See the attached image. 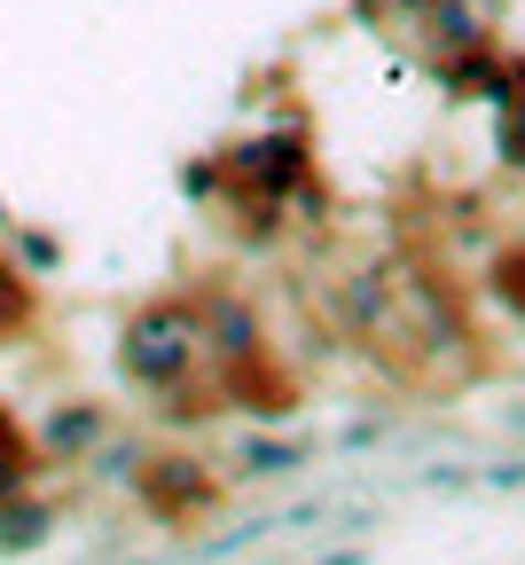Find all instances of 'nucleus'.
Instances as JSON below:
<instances>
[{"instance_id":"obj_1","label":"nucleus","mask_w":525,"mask_h":565,"mask_svg":"<svg viewBox=\"0 0 525 565\" xmlns=\"http://www.w3.org/2000/svg\"><path fill=\"white\" fill-rule=\"evenodd\" d=\"M110 362L133 393H181L204 377V330H196V299L189 291H158V299H141L126 307L118 322V345H110Z\"/></svg>"},{"instance_id":"obj_2","label":"nucleus","mask_w":525,"mask_h":565,"mask_svg":"<svg viewBox=\"0 0 525 565\" xmlns=\"http://www.w3.org/2000/svg\"><path fill=\"white\" fill-rule=\"evenodd\" d=\"M196 330H204V370H251V362H267V315H259V299L244 291V282H228V275H204L196 282Z\"/></svg>"},{"instance_id":"obj_3","label":"nucleus","mask_w":525,"mask_h":565,"mask_svg":"<svg viewBox=\"0 0 525 565\" xmlns=\"http://www.w3.org/2000/svg\"><path fill=\"white\" fill-rule=\"evenodd\" d=\"M133 503L165 534H189L196 519H212L219 503H228V479H219L212 463H196V456H181V448H165V456H149L133 471Z\"/></svg>"},{"instance_id":"obj_4","label":"nucleus","mask_w":525,"mask_h":565,"mask_svg":"<svg viewBox=\"0 0 525 565\" xmlns=\"http://www.w3.org/2000/svg\"><path fill=\"white\" fill-rule=\"evenodd\" d=\"M219 166H228V189H251V196H290L298 181L314 173V134L307 126H259L244 134L236 150H219Z\"/></svg>"},{"instance_id":"obj_5","label":"nucleus","mask_w":525,"mask_h":565,"mask_svg":"<svg viewBox=\"0 0 525 565\" xmlns=\"http://www.w3.org/2000/svg\"><path fill=\"white\" fill-rule=\"evenodd\" d=\"M330 315H338V330H345V338H385V330H393V315H400V275H393L385 259L345 267V275L330 282Z\"/></svg>"},{"instance_id":"obj_6","label":"nucleus","mask_w":525,"mask_h":565,"mask_svg":"<svg viewBox=\"0 0 525 565\" xmlns=\"http://www.w3.org/2000/svg\"><path fill=\"white\" fill-rule=\"evenodd\" d=\"M110 433V408L103 401H55L47 416H40V463H87V448Z\"/></svg>"},{"instance_id":"obj_7","label":"nucleus","mask_w":525,"mask_h":565,"mask_svg":"<svg viewBox=\"0 0 525 565\" xmlns=\"http://www.w3.org/2000/svg\"><path fill=\"white\" fill-rule=\"evenodd\" d=\"M439 63V87L456 95V103H502L510 95V63L494 55V40H479V47H456V55H431Z\"/></svg>"},{"instance_id":"obj_8","label":"nucleus","mask_w":525,"mask_h":565,"mask_svg":"<svg viewBox=\"0 0 525 565\" xmlns=\"http://www.w3.org/2000/svg\"><path fill=\"white\" fill-rule=\"evenodd\" d=\"M416 32H424V55H456V47L494 40L486 0H431V9H416Z\"/></svg>"},{"instance_id":"obj_9","label":"nucleus","mask_w":525,"mask_h":565,"mask_svg":"<svg viewBox=\"0 0 525 565\" xmlns=\"http://www.w3.org/2000/svg\"><path fill=\"white\" fill-rule=\"evenodd\" d=\"M47 534H55V503H47V494H32V487L0 494V550H9V557L40 550Z\"/></svg>"},{"instance_id":"obj_10","label":"nucleus","mask_w":525,"mask_h":565,"mask_svg":"<svg viewBox=\"0 0 525 565\" xmlns=\"http://www.w3.org/2000/svg\"><path fill=\"white\" fill-rule=\"evenodd\" d=\"M228 196V236L236 252H275L282 244V204L275 196H251V189H219Z\"/></svg>"},{"instance_id":"obj_11","label":"nucleus","mask_w":525,"mask_h":565,"mask_svg":"<svg viewBox=\"0 0 525 565\" xmlns=\"http://www.w3.org/2000/svg\"><path fill=\"white\" fill-rule=\"evenodd\" d=\"M307 463H314V440H259L251 433L236 448V471L244 479H290V471H307Z\"/></svg>"},{"instance_id":"obj_12","label":"nucleus","mask_w":525,"mask_h":565,"mask_svg":"<svg viewBox=\"0 0 525 565\" xmlns=\"http://www.w3.org/2000/svg\"><path fill=\"white\" fill-rule=\"evenodd\" d=\"M32 322H40V291H32V275L0 252V345H17Z\"/></svg>"},{"instance_id":"obj_13","label":"nucleus","mask_w":525,"mask_h":565,"mask_svg":"<svg viewBox=\"0 0 525 565\" xmlns=\"http://www.w3.org/2000/svg\"><path fill=\"white\" fill-rule=\"evenodd\" d=\"M494 158L525 173V63H510V95L494 103Z\"/></svg>"},{"instance_id":"obj_14","label":"nucleus","mask_w":525,"mask_h":565,"mask_svg":"<svg viewBox=\"0 0 525 565\" xmlns=\"http://www.w3.org/2000/svg\"><path fill=\"white\" fill-rule=\"evenodd\" d=\"M40 479V440L24 433V424L0 408V494H17V487H32Z\"/></svg>"},{"instance_id":"obj_15","label":"nucleus","mask_w":525,"mask_h":565,"mask_svg":"<svg viewBox=\"0 0 525 565\" xmlns=\"http://www.w3.org/2000/svg\"><path fill=\"white\" fill-rule=\"evenodd\" d=\"M141 463H149V448H141V440H118V424L87 448V471H95V479H110V487H133V471H141Z\"/></svg>"},{"instance_id":"obj_16","label":"nucleus","mask_w":525,"mask_h":565,"mask_svg":"<svg viewBox=\"0 0 525 565\" xmlns=\"http://www.w3.org/2000/svg\"><path fill=\"white\" fill-rule=\"evenodd\" d=\"M486 291L502 299V315H517V322H525V244H502V252H494Z\"/></svg>"},{"instance_id":"obj_17","label":"nucleus","mask_w":525,"mask_h":565,"mask_svg":"<svg viewBox=\"0 0 525 565\" xmlns=\"http://www.w3.org/2000/svg\"><path fill=\"white\" fill-rule=\"evenodd\" d=\"M181 196L189 204H219V189H228V166H219V150H196V158H181Z\"/></svg>"},{"instance_id":"obj_18","label":"nucleus","mask_w":525,"mask_h":565,"mask_svg":"<svg viewBox=\"0 0 525 565\" xmlns=\"http://www.w3.org/2000/svg\"><path fill=\"white\" fill-rule=\"evenodd\" d=\"M9 244H17V267H24V275L63 267V236H47V228H9Z\"/></svg>"},{"instance_id":"obj_19","label":"nucleus","mask_w":525,"mask_h":565,"mask_svg":"<svg viewBox=\"0 0 525 565\" xmlns=\"http://www.w3.org/2000/svg\"><path fill=\"white\" fill-rule=\"evenodd\" d=\"M479 479H486L494 494H525V456H494V463H486Z\"/></svg>"},{"instance_id":"obj_20","label":"nucleus","mask_w":525,"mask_h":565,"mask_svg":"<svg viewBox=\"0 0 525 565\" xmlns=\"http://www.w3.org/2000/svg\"><path fill=\"white\" fill-rule=\"evenodd\" d=\"M471 479H479V471H463V463H431V471H424V487H431V494H463Z\"/></svg>"},{"instance_id":"obj_21","label":"nucleus","mask_w":525,"mask_h":565,"mask_svg":"<svg viewBox=\"0 0 525 565\" xmlns=\"http://www.w3.org/2000/svg\"><path fill=\"white\" fill-rule=\"evenodd\" d=\"M385 433H393V424H385V416H377V424H353V433H345V448H377Z\"/></svg>"},{"instance_id":"obj_22","label":"nucleus","mask_w":525,"mask_h":565,"mask_svg":"<svg viewBox=\"0 0 525 565\" xmlns=\"http://www.w3.org/2000/svg\"><path fill=\"white\" fill-rule=\"evenodd\" d=\"M385 9H400V17H416V9H431V0H385Z\"/></svg>"}]
</instances>
